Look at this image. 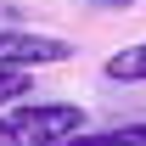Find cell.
Listing matches in <instances>:
<instances>
[{
	"label": "cell",
	"instance_id": "3957f363",
	"mask_svg": "<svg viewBox=\"0 0 146 146\" xmlns=\"http://www.w3.org/2000/svg\"><path fill=\"white\" fill-rule=\"evenodd\" d=\"M101 73L118 79V84H146V39H135V45H124V51H112L107 62H101Z\"/></svg>",
	"mask_w": 146,
	"mask_h": 146
},
{
	"label": "cell",
	"instance_id": "7a4b0ae2",
	"mask_svg": "<svg viewBox=\"0 0 146 146\" xmlns=\"http://www.w3.org/2000/svg\"><path fill=\"white\" fill-rule=\"evenodd\" d=\"M73 45L56 34H23V28H0V62L11 68H51V62H68Z\"/></svg>",
	"mask_w": 146,
	"mask_h": 146
},
{
	"label": "cell",
	"instance_id": "277c9868",
	"mask_svg": "<svg viewBox=\"0 0 146 146\" xmlns=\"http://www.w3.org/2000/svg\"><path fill=\"white\" fill-rule=\"evenodd\" d=\"M62 146H146V124H118V129H79Z\"/></svg>",
	"mask_w": 146,
	"mask_h": 146
},
{
	"label": "cell",
	"instance_id": "5b68a950",
	"mask_svg": "<svg viewBox=\"0 0 146 146\" xmlns=\"http://www.w3.org/2000/svg\"><path fill=\"white\" fill-rule=\"evenodd\" d=\"M28 79H34V68L0 62V107H6V101H23V96H28Z\"/></svg>",
	"mask_w": 146,
	"mask_h": 146
},
{
	"label": "cell",
	"instance_id": "8992f818",
	"mask_svg": "<svg viewBox=\"0 0 146 146\" xmlns=\"http://www.w3.org/2000/svg\"><path fill=\"white\" fill-rule=\"evenodd\" d=\"M96 11H129V6H135V0H90Z\"/></svg>",
	"mask_w": 146,
	"mask_h": 146
},
{
	"label": "cell",
	"instance_id": "6da1fadb",
	"mask_svg": "<svg viewBox=\"0 0 146 146\" xmlns=\"http://www.w3.org/2000/svg\"><path fill=\"white\" fill-rule=\"evenodd\" d=\"M79 129H90V112L73 101H23L0 112V146H62Z\"/></svg>",
	"mask_w": 146,
	"mask_h": 146
}]
</instances>
